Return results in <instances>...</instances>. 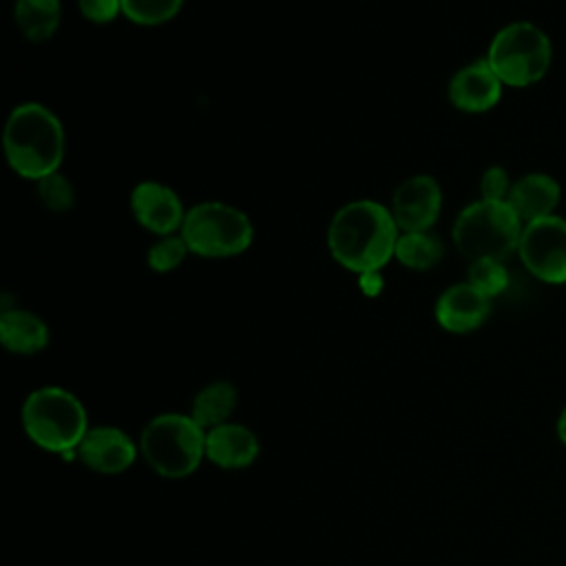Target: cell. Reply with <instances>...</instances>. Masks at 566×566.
Wrapping results in <instances>:
<instances>
[{
    "mask_svg": "<svg viewBox=\"0 0 566 566\" xmlns=\"http://www.w3.org/2000/svg\"><path fill=\"white\" fill-rule=\"evenodd\" d=\"M493 301L475 290L469 281L453 283L436 298V323L449 334H471L491 316Z\"/></svg>",
    "mask_w": 566,
    "mask_h": 566,
    "instance_id": "cell-13",
    "label": "cell"
},
{
    "mask_svg": "<svg viewBox=\"0 0 566 566\" xmlns=\"http://www.w3.org/2000/svg\"><path fill=\"white\" fill-rule=\"evenodd\" d=\"M2 148L13 172L38 181L51 172H57L64 161V126L60 117L44 104H18L4 122Z\"/></svg>",
    "mask_w": 566,
    "mask_h": 566,
    "instance_id": "cell-2",
    "label": "cell"
},
{
    "mask_svg": "<svg viewBox=\"0 0 566 566\" xmlns=\"http://www.w3.org/2000/svg\"><path fill=\"white\" fill-rule=\"evenodd\" d=\"M358 290H360L365 296H369V298L378 296V294L385 290V276L380 274V270L358 274Z\"/></svg>",
    "mask_w": 566,
    "mask_h": 566,
    "instance_id": "cell-26",
    "label": "cell"
},
{
    "mask_svg": "<svg viewBox=\"0 0 566 566\" xmlns=\"http://www.w3.org/2000/svg\"><path fill=\"white\" fill-rule=\"evenodd\" d=\"M139 455V444L115 424H95L77 444V460L102 475L128 471Z\"/></svg>",
    "mask_w": 566,
    "mask_h": 566,
    "instance_id": "cell-11",
    "label": "cell"
},
{
    "mask_svg": "<svg viewBox=\"0 0 566 566\" xmlns=\"http://www.w3.org/2000/svg\"><path fill=\"white\" fill-rule=\"evenodd\" d=\"M259 453V436L248 424L230 420L206 431V460H210L219 469H245L254 464Z\"/></svg>",
    "mask_w": 566,
    "mask_h": 566,
    "instance_id": "cell-14",
    "label": "cell"
},
{
    "mask_svg": "<svg viewBox=\"0 0 566 566\" xmlns=\"http://www.w3.org/2000/svg\"><path fill=\"white\" fill-rule=\"evenodd\" d=\"M239 405V391L230 380H212L203 385L190 405V416L208 431L223 422H230Z\"/></svg>",
    "mask_w": 566,
    "mask_h": 566,
    "instance_id": "cell-17",
    "label": "cell"
},
{
    "mask_svg": "<svg viewBox=\"0 0 566 566\" xmlns=\"http://www.w3.org/2000/svg\"><path fill=\"white\" fill-rule=\"evenodd\" d=\"M522 219L506 201L475 199L467 203L451 228L455 250L467 259H502L517 252Z\"/></svg>",
    "mask_w": 566,
    "mask_h": 566,
    "instance_id": "cell-6",
    "label": "cell"
},
{
    "mask_svg": "<svg viewBox=\"0 0 566 566\" xmlns=\"http://www.w3.org/2000/svg\"><path fill=\"white\" fill-rule=\"evenodd\" d=\"M130 212L144 230L166 237L181 230L188 210L170 186L155 179H144L130 190Z\"/></svg>",
    "mask_w": 566,
    "mask_h": 566,
    "instance_id": "cell-10",
    "label": "cell"
},
{
    "mask_svg": "<svg viewBox=\"0 0 566 566\" xmlns=\"http://www.w3.org/2000/svg\"><path fill=\"white\" fill-rule=\"evenodd\" d=\"M562 201V186L548 172H526L513 181L506 203L515 210L522 223L557 214Z\"/></svg>",
    "mask_w": 566,
    "mask_h": 566,
    "instance_id": "cell-15",
    "label": "cell"
},
{
    "mask_svg": "<svg viewBox=\"0 0 566 566\" xmlns=\"http://www.w3.org/2000/svg\"><path fill=\"white\" fill-rule=\"evenodd\" d=\"M484 60L504 88H528L539 84L551 71L553 42L539 24L513 20L491 38Z\"/></svg>",
    "mask_w": 566,
    "mask_h": 566,
    "instance_id": "cell-5",
    "label": "cell"
},
{
    "mask_svg": "<svg viewBox=\"0 0 566 566\" xmlns=\"http://www.w3.org/2000/svg\"><path fill=\"white\" fill-rule=\"evenodd\" d=\"M502 91H504V84L493 73L489 62L480 57L464 64L451 75L447 86V97L453 108L469 115H480V113H489L500 104Z\"/></svg>",
    "mask_w": 566,
    "mask_h": 566,
    "instance_id": "cell-12",
    "label": "cell"
},
{
    "mask_svg": "<svg viewBox=\"0 0 566 566\" xmlns=\"http://www.w3.org/2000/svg\"><path fill=\"white\" fill-rule=\"evenodd\" d=\"M13 20L18 31L29 42H46L55 35L62 22L60 0H15Z\"/></svg>",
    "mask_w": 566,
    "mask_h": 566,
    "instance_id": "cell-18",
    "label": "cell"
},
{
    "mask_svg": "<svg viewBox=\"0 0 566 566\" xmlns=\"http://www.w3.org/2000/svg\"><path fill=\"white\" fill-rule=\"evenodd\" d=\"M179 234L197 256L230 259L252 245L254 226L250 217L232 203L201 201L188 208Z\"/></svg>",
    "mask_w": 566,
    "mask_h": 566,
    "instance_id": "cell-7",
    "label": "cell"
},
{
    "mask_svg": "<svg viewBox=\"0 0 566 566\" xmlns=\"http://www.w3.org/2000/svg\"><path fill=\"white\" fill-rule=\"evenodd\" d=\"M188 254H192V252L179 232L166 234V237H157V241L148 248L146 263L153 272L166 274V272L177 270L186 261Z\"/></svg>",
    "mask_w": 566,
    "mask_h": 566,
    "instance_id": "cell-22",
    "label": "cell"
},
{
    "mask_svg": "<svg viewBox=\"0 0 566 566\" xmlns=\"http://www.w3.org/2000/svg\"><path fill=\"white\" fill-rule=\"evenodd\" d=\"M444 256V243L433 230H420V232H400L396 243L394 259L409 268V270H431L436 268Z\"/></svg>",
    "mask_w": 566,
    "mask_h": 566,
    "instance_id": "cell-19",
    "label": "cell"
},
{
    "mask_svg": "<svg viewBox=\"0 0 566 566\" xmlns=\"http://www.w3.org/2000/svg\"><path fill=\"white\" fill-rule=\"evenodd\" d=\"M557 438H559V442L566 447V407L562 409V413H559V418H557Z\"/></svg>",
    "mask_w": 566,
    "mask_h": 566,
    "instance_id": "cell-27",
    "label": "cell"
},
{
    "mask_svg": "<svg viewBox=\"0 0 566 566\" xmlns=\"http://www.w3.org/2000/svg\"><path fill=\"white\" fill-rule=\"evenodd\" d=\"M84 20L93 24H108L122 15V0H77Z\"/></svg>",
    "mask_w": 566,
    "mask_h": 566,
    "instance_id": "cell-25",
    "label": "cell"
},
{
    "mask_svg": "<svg viewBox=\"0 0 566 566\" xmlns=\"http://www.w3.org/2000/svg\"><path fill=\"white\" fill-rule=\"evenodd\" d=\"M515 254L533 279L566 285V217L557 212L524 223Z\"/></svg>",
    "mask_w": 566,
    "mask_h": 566,
    "instance_id": "cell-8",
    "label": "cell"
},
{
    "mask_svg": "<svg viewBox=\"0 0 566 566\" xmlns=\"http://www.w3.org/2000/svg\"><path fill=\"white\" fill-rule=\"evenodd\" d=\"M20 418L35 447L62 455L66 462L77 460V444L91 429L82 400L57 385L33 389L22 402Z\"/></svg>",
    "mask_w": 566,
    "mask_h": 566,
    "instance_id": "cell-3",
    "label": "cell"
},
{
    "mask_svg": "<svg viewBox=\"0 0 566 566\" xmlns=\"http://www.w3.org/2000/svg\"><path fill=\"white\" fill-rule=\"evenodd\" d=\"M389 212L400 232L433 230L442 212V188L431 175H413L400 181L391 195Z\"/></svg>",
    "mask_w": 566,
    "mask_h": 566,
    "instance_id": "cell-9",
    "label": "cell"
},
{
    "mask_svg": "<svg viewBox=\"0 0 566 566\" xmlns=\"http://www.w3.org/2000/svg\"><path fill=\"white\" fill-rule=\"evenodd\" d=\"M184 0H122V15L137 27H159L170 22Z\"/></svg>",
    "mask_w": 566,
    "mask_h": 566,
    "instance_id": "cell-20",
    "label": "cell"
},
{
    "mask_svg": "<svg viewBox=\"0 0 566 566\" xmlns=\"http://www.w3.org/2000/svg\"><path fill=\"white\" fill-rule=\"evenodd\" d=\"M38 186V197L42 201V206L51 212H66L73 208L75 203V188L71 184V179L66 175H62L60 170L57 172H51L42 179L35 181Z\"/></svg>",
    "mask_w": 566,
    "mask_h": 566,
    "instance_id": "cell-23",
    "label": "cell"
},
{
    "mask_svg": "<svg viewBox=\"0 0 566 566\" xmlns=\"http://www.w3.org/2000/svg\"><path fill=\"white\" fill-rule=\"evenodd\" d=\"M400 230L389 208L374 199H354L340 206L327 226L332 259L354 272L382 270L396 254Z\"/></svg>",
    "mask_w": 566,
    "mask_h": 566,
    "instance_id": "cell-1",
    "label": "cell"
},
{
    "mask_svg": "<svg viewBox=\"0 0 566 566\" xmlns=\"http://www.w3.org/2000/svg\"><path fill=\"white\" fill-rule=\"evenodd\" d=\"M137 444L144 462L159 478L184 480L206 458V429L190 413L164 411L144 424Z\"/></svg>",
    "mask_w": 566,
    "mask_h": 566,
    "instance_id": "cell-4",
    "label": "cell"
},
{
    "mask_svg": "<svg viewBox=\"0 0 566 566\" xmlns=\"http://www.w3.org/2000/svg\"><path fill=\"white\" fill-rule=\"evenodd\" d=\"M467 281L475 290H480L484 296H489L493 301L502 292H506V287H509L511 279H509L506 261H502V259H475V261H469Z\"/></svg>",
    "mask_w": 566,
    "mask_h": 566,
    "instance_id": "cell-21",
    "label": "cell"
},
{
    "mask_svg": "<svg viewBox=\"0 0 566 566\" xmlns=\"http://www.w3.org/2000/svg\"><path fill=\"white\" fill-rule=\"evenodd\" d=\"M513 181L509 170L504 166H489L480 175V199L486 201H506L513 188Z\"/></svg>",
    "mask_w": 566,
    "mask_h": 566,
    "instance_id": "cell-24",
    "label": "cell"
},
{
    "mask_svg": "<svg viewBox=\"0 0 566 566\" xmlns=\"http://www.w3.org/2000/svg\"><path fill=\"white\" fill-rule=\"evenodd\" d=\"M46 323L22 307H9L0 314V343L7 352L18 356H33L49 345Z\"/></svg>",
    "mask_w": 566,
    "mask_h": 566,
    "instance_id": "cell-16",
    "label": "cell"
}]
</instances>
